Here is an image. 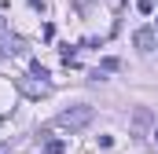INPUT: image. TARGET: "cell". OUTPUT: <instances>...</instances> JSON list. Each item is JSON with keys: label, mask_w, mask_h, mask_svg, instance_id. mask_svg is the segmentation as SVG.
Wrapping results in <instances>:
<instances>
[{"label": "cell", "mask_w": 158, "mask_h": 154, "mask_svg": "<svg viewBox=\"0 0 158 154\" xmlns=\"http://www.w3.org/2000/svg\"><path fill=\"white\" fill-rule=\"evenodd\" d=\"M151 136H155V143H158V125H155V132H151Z\"/></svg>", "instance_id": "9"}, {"label": "cell", "mask_w": 158, "mask_h": 154, "mask_svg": "<svg viewBox=\"0 0 158 154\" xmlns=\"http://www.w3.org/2000/svg\"><path fill=\"white\" fill-rule=\"evenodd\" d=\"M132 40H136V48H140V51H151V48H155V30H147V26H143V30H136V33H132Z\"/></svg>", "instance_id": "3"}, {"label": "cell", "mask_w": 158, "mask_h": 154, "mask_svg": "<svg viewBox=\"0 0 158 154\" xmlns=\"http://www.w3.org/2000/svg\"><path fill=\"white\" fill-rule=\"evenodd\" d=\"M30 70H33V77H37V81H44V77H48V70H44V66H40L37 59H33V63H30Z\"/></svg>", "instance_id": "6"}, {"label": "cell", "mask_w": 158, "mask_h": 154, "mask_svg": "<svg viewBox=\"0 0 158 154\" xmlns=\"http://www.w3.org/2000/svg\"><path fill=\"white\" fill-rule=\"evenodd\" d=\"M92 107H70V110H63V114L52 121V128H63V132H77V128H85L88 121H92Z\"/></svg>", "instance_id": "1"}, {"label": "cell", "mask_w": 158, "mask_h": 154, "mask_svg": "<svg viewBox=\"0 0 158 154\" xmlns=\"http://www.w3.org/2000/svg\"><path fill=\"white\" fill-rule=\"evenodd\" d=\"M15 84H19V88H22L30 99H40V95H48V81H26V77H19Z\"/></svg>", "instance_id": "2"}, {"label": "cell", "mask_w": 158, "mask_h": 154, "mask_svg": "<svg viewBox=\"0 0 158 154\" xmlns=\"http://www.w3.org/2000/svg\"><path fill=\"white\" fill-rule=\"evenodd\" d=\"M7 48H11L15 55H26V44H22L19 37H7Z\"/></svg>", "instance_id": "5"}, {"label": "cell", "mask_w": 158, "mask_h": 154, "mask_svg": "<svg viewBox=\"0 0 158 154\" xmlns=\"http://www.w3.org/2000/svg\"><path fill=\"white\" fill-rule=\"evenodd\" d=\"M40 154H66V140H44Z\"/></svg>", "instance_id": "4"}, {"label": "cell", "mask_w": 158, "mask_h": 154, "mask_svg": "<svg viewBox=\"0 0 158 154\" xmlns=\"http://www.w3.org/2000/svg\"><path fill=\"white\" fill-rule=\"evenodd\" d=\"M136 7H140L143 15H151V11H155V0H136Z\"/></svg>", "instance_id": "8"}, {"label": "cell", "mask_w": 158, "mask_h": 154, "mask_svg": "<svg viewBox=\"0 0 158 154\" xmlns=\"http://www.w3.org/2000/svg\"><path fill=\"white\" fill-rule=\"evenodd\" d=\"M0 30H4V18H0Z\"/></svg>", "instance_id": "10"}, {"label": "cell", "mask_w": 158, "mask_h": 154, "mask_svg": "<svg viewBox=\"0 0 158 154\" xmlns=\"http://www.w3.org/2000/svg\"><path fill=\"white\" fill-rule=\"evenodd\" d=\"M118 66H121V63H118V59H114V55H107V59L99 63V70H118Z\"/></svg>", "instance_id": "7"}]
</instances>
